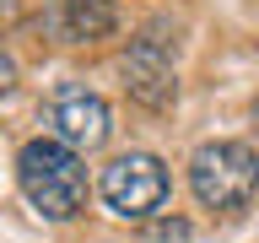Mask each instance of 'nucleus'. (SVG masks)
I'll return each instance as SVG.
<instances>
[{
	"label": "nucleus",
	"instance_id": "5",
	"mask_svg": "<svg viewBox=\"0 0 259 243\" xmlns=\"http://www.w3.org/2000/svg\"><path fill=\"white\" fill-rule=\"evenodd\" d=\"M124 87L141 97L146 108H167L178 92V70H173V44L162 38V22L141 27V38H130L124 54Z\"/></svg>",
	"mask_w": 259,
	"mask_h": 243
},
{
	"label": "nucleus",
	"instance_id": "4",
	"mask_svg": "<svg viewBox=\"0 0 259 243\" xmlns=\"http://www.w3.org/2000/svg\"><path fill=\"white\" fill-rule=\"evenodd\" d=\"M49 130H54V141H65L70 151H97V146L113 135V119H108V103H103L92 87L65 81V87H54V97H49Z\"/></svg>",
	"mask_w": 259,
	"mask_h": 243
},
{
	"label": "nucleus",
	"instance_id": "2",
	"mask_svg": "<svg viewBox=\"0 0 259 243\" xmlns=\"http://www.w3.org/2000/svg\"><path fill=\"white\" fill-rule=\"evenodd\" d=\"M189 189L205 211H238L259 189V151L248 141H205L189 157Z\"/></svg>",
	"mask_w": 259,
	"mask_h": 243
},
{
	"label": "nucleus",
	"instance_id": "7",
	"mask_svg": "<svg viewBox=\"0 0 259 243\" xmlns=\"http://www.w3.org/2000/svg\"><path fill=\"white\" fill-rule=\"evenodd\" d=\"M11 87H16V60L6 54V49H0V97L11 92Z\"/></svg>",
	"mask_w": 259,
	"mask_h": 243
},
{
	"label": "nucleus",
	"instance_id": "3",
	"mask_svg": "<svg viewBox=\"0 0 259 243\" xmlns=\"http://www.w3.org/2000/svg\"><path fill=\"white\" fill-rule=\"evenodd\" d=\"M97 194H103V206L113 216H124V222H141L151 211L167 200V168L162 157L151 151H124V157H113L97 178Z\"/></svg>",
	"mask_w": 259,
	"mask_h": 243
},
{
	"label": "nucleus",
	"instance_id": "6",
	"mask_svg": "<svg viewBox=\"0 0 259 243\" xmlns=\"http://www.w3.org/2000/svg\"><path fill=\"white\" fill-rule=\"evenodd\" d=\"M119 27V11L108 0H60L54 11V32L65 44H92V38H108Z\"/></svg>",
	"mask_w": 259,
	"mask_h": 243
},
{
	"label": "nucleus",
	"instance_id": "1",
	"mask_svg": "<svg viewBox=\"0 0 259 243\" xmlns=\"http://www.w3.org/2000/svg\"><path fill=\"white\" fill-rule=\"evenodd\" d=\"M16 184L27 194V206L49 222H70L81 206H87V168H81V151H70L54 135H38L16 151Z\"/></svg>",
	"mask_w": 259,
	"mask_h": 243
}]
</instances>
